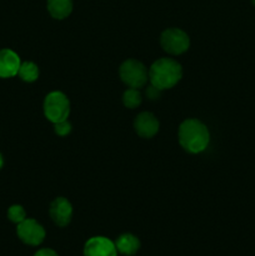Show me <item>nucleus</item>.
I'll list each match as a JSON object with an SVG mask.
<instances>
[{
	"label": "nucleus",
	"instance_id": "7ed1b4c3",
	"mask_svg": "<svg viewBox=\"0 0 255 256\" xmlns=\"http://www.w3.org/2000/svg\"><path fill=\"white\" fill-rule=\"evenodd\" d=\"M44 114L52 122L66 120L70 114V102L62 92H52L44 100Z\"/></svg>",
	"mask_w": 255,
	"mask_h": 256
},
{
	"label": "nucleus",
	"instance_id": "2eb2a0df",
	"mask_svg": "<svg viewBox=\"0 0 255 256\" xmlns=\"http://www.w3.org/2000/svg\"><path fill=\"white\" fill-rule=\"evenodd\" d=\"M8 218L12 222L15 224H19L22 220L26 219V214H25L24 208L20 206V205H12L8 210Z\"/></svg>",
	"mask_w": 255,
	"mask_h": 256
},
{
	"label": "nucleus",
	"instance_id": "6ab92c4d",
	"mask_svg": "<svg viewBox=\"0 0 255 256\" xmlns=\"http://www.w3.org/2000/svg\"><path fill=\"white\" fill-rule=\"evenodd\" d=\"M2 162H4V160H2V154H0V168L2 166Z\"/></svg>",
	"mask_w": 255,
	"mask_h": 256
},
{
	"label": "nucleus",
	"instance_id": "dca6fc26",
	"mask_svg": "<svg viewBox=\"0 0 255 256\" xmlns=\"http://www.w3.org/2000/svg\"><path fill=\"white\" fill-rule=\"evenodd\" d=\"M72 132V124L66 120H62V122H55V132L60 136H65L69 132Z\"/></svg>",
	"mask_w": 255,
	"mask_h": 256
},
{
	"label": "nucleus",
	"instance_id": "9d476101",
	"mask_svg": "<svg viewBox=\"0 0 255 256\" xmlns=\"http://www.w3.org/2000/svg\"><path fill=\"white\" fill-rule=\"evenodd\" d=\"M22 65L19 55L10 49L0 50V78H12L18 74Z\"/></svg>",
	"mask_w": 255,
	"mask_h": 256
},
{
	"label": "nucleus",
	"instance_id": "a211bd4d",
	"mask_svg": "<svg viewBox=\"0 0 255 256\" xmlns=\"http://www.w3.org/2000/svg\"><path fill=\"white\" fill-rule=\"evenodd\" d=\"M34 256H59V255H58L52 249H48V248H45V249H40L39 252H35Z\"/></svg>",
	"mask_w": 255,
	"mask_h": 256
},
{
	"label": "nucleus",
	"instance_id": "aec40b11",
	"mask_svg": "<svg viewBox=\"0 0 255 256\" xmlns=\"http://www.w3.org/2000/svg\"><path fill=\"white\" fill-rule=\"evenodd\" d=\"M252 5H254V6H255V0H252Z\"/></svg>",
	"mask_w": 255,
	"mask_h": 256
},
{
	"label": "nucleus",
	"instance_id": "39448f33",
	"mask_svg": "<svg viewBox=\"0 0 255 256\" xmlns=\"http://www.w3.org/2000/svg\"><path fill=\"white\" fill-rule=\"evenodd\" d=\"M162 49L172 55H179L189 49L190 39L185 32L178 28H170L162 32L160 36Z\"/></svg>",
	"mask_w": 255,
	"mask_h": 256
},
{
	"label": "nucleus",
	"instance_id": "0eeeda50",
	"mask_svg": "<svg viewBox=\"0 0 255 256\" xmlns=\"http://www.w3.org/2000/svg\"><path fill=\"white\" fill-rule=\"evenodd\" d=\"M115 242L104 236H94L84 245V256H116Z\"/></svg>",
	"mask_w": 255,
	"mask_h": 256
},
{
	"label": "nucleus",
	"instance_id": "f8f14e48",
	"mask_svg": "<svg viewBox=\"0 0 255 256\" xmlns=\"http://www.w3.org/2000/svg\"><path fill=\"white\" fill-rule=\"evenodd\" d=\"M48 12L54 19H65L72 12V0H48Z\"/></svg>",
	"mask_w": 255,
	"mask_h": 256
},
{
	"label": "nucleus",
	"instance_id": "4468645a",
	"mask_svg": "<svg viewBox=\"0 0 255 256\" xmlns=\"http://www.w3.org/2000/svg\"><path fill=\"white\" fill-rule=\"evenodd\" d=\"M142 94H140L139 90L134 89V88L125 90L124 95H122V102L129 109H135L136 106H139L142 104Z\"/></svg>",
	"mask_w": 255,
	"mask_h": 256
},
{
	"label": "nucleus",
	"instance_id": "f03ea898",
	"mask_svg": "<svg viewBox=\"0 0 255 256\" xmlns=\"http://www.w3.org/2000/svg\"><path fill=\"white\" fill-rule=\"evenodd\" d=\"M182 76V65L170 58H162L150 66L149 79L152 85L162 90L170 89L178 84Z\"/></svg>",
	"mask_w": 255,
	"mask_h": 256
},
{
	"label": "nucleus",
	"instance_id": "423d86ee",
	"mask_svg": "<svg viewBox=\"0 0 255 256\" xmlns=\"http://www.w3.org/2000/svg\"><path fill=\"white\" fill-rule=\"evenodd\" d=\"M16 234L24 244L38 246L45 239V230L36 220L25 219L18 224Z\"/></svg>",
	"mask_w": 255,
	"mask_h": 256
},
{
	"label": "nucleus",
	"instance_id": "1a4fd4ad",
	"mask_svg": "<svg viewBox=\"0 0 255 256\" xmlns=\"http://www.w3.org/2000/svg\"><path fill=\"white\" fill-rule=\"evenodd\" d=\"M134 128L139 136L149 139L159 132V120L152 112H144L135 118Z\"/></svg>",
	"mask_w": 255,
	"mask_h": 256
},
{
	"label": "nucleus",
	"instance_id": "9b49d317",
	"mask_svg": "<svg viewBox=\"0 0 255 256\" xmlns=\"http://www.w3.org/2000/svg\"><path fill=\"white\" fill-rule=\"evenodd\" d=\"M115 246H116L118 252H120L122 255L132 256L140 249V240L135 235L125 232L118 238L115 242Z\"/></svg>",
	"mask_w": 255,
	"mask_h": 256
},
{
	"label": "nucleus",
	"instance_id": "f257e3e1",
	"mask_svg": "<svg viewBox=\"0 0 255 256\" xmlns=\"http://www.w3.org/2000/svg\"><path fill=\"white\" fill-rule=\"evenodd\" d=\"M210 140L209 130L200 120L188 119L179 128L180 145L192 154L202 152Z\"/></svg>",
	"mask_w": 255,
	"mask_h": 256
},
{
	"label": "nucleus",
	"instance_id": "f3484780",
	"mask_svg": "<svg viewBox=\"0 0 255 256\" xmlns=\"http://www.w3.org/2000/svg\"><path fill=\"white\" fill-rule=\"evenodd\" d=\"M160 92H162V90L158 89V88H155L154 85H150V86L146 89V96L152 100L159 99Z\"/></svg>",
	"mask_w": 255,
	"mask_h": 256
},
{
	"label": "nucleus",
	"instance_id": "ddd939ff",
	"mask_svg": "<svg viewBox=\"0 0 255 256\" xmlns=\"http://www.w3.org/2000/svg\"><path fill=\"white\" fill-rule=\"evenodd\" d=\"M18 74H19V76L22 78L24 82H32L39 78V68H38V65H35L34 62H24L20 65Z\"/></svg>",
	"mask_w": 255,
	"mask_h": 256
},
{
	"label": "nucleus",
	"instance_id": "6e6552de",
	"mask_svg": "<svg viewBox=\"0 0 255 256\" xmlns=\"http://www.w3.org/2000/svg\"><path fill=\"white\" fill-rule=\"evenodd\" d=\"M50 216L58 226H66L72 216V204L65 198H56L50 205Z\"/></svg>",
	"mask_w": 255,
	"mask_h": 256
},
{
	"label": "nucleus",
	"instance_id": "20e7f679",
	"mask_svg": "<svg viewBox=\"0 0 255 256\" xmlns=\"http://www.w3.org/2000/svg\"><path fill=\"white\" fill-rule=\"evenodd\" d=\"M119 74L124 84H126L129 88H142L146 84L149 79V72L144 64L135 59L125 60L119 69Z\"/></svg>",
	"mask_w": 255,
	"mask_h": 256
}]
</instances>
